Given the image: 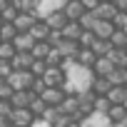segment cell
Here are the masks:
<instances>
[{"label": "cell", "instance_id": "obj_1", "mask_svg": "<svg viewBox=\"0 0 127 127\" xmlns=\"http://www.w3.org/2000/svg\"><path fill=\"white\" fill-rule=\"evenodd\" d=\"M62 72H65V82H62L65 95H82L92 90V80H95L92 67L80 65L77 60H62Z\"/></svg>", "mask_w": 127, "mask_h": 127}, {"label": "cell", "instance_id": "obj_2", "mask_svg": "<svg viewBox=\"0 0 127 127\" xmlns=\"http://www.w3.org/2000/svg\"><path fill=\"white\" fill-rule=\"evenodd\" d=\"M5 82H8L13 90H30L32 82H35V75H32L30 70H13Z\"/></svg>", "mask_w": 127, "mask_h": 127}, {"label": "cell", "instance_id": "obj_3", "mask_svg": "<svg viewBox=\"0 0 127 127\" xmlns=\"http://www.w3.org/2000/svg\"><path fill=\"white\" fill-rule=\"evenodd\" d=\"M8 120L13 122V127H30L35 122V115L30 112V107H13Z\"/></svg>", "mask_w": 127, "mask_h": 127}, {"label": "cell", "instance_id": "obj_4", "mask_svg": "<svg viewBox=\"0 0 127 127\" xmlns=\"http://www.w3.org/2000/svg\"><path fill=\"white\" fill-rule=\"evenodd\" d=\"M80 127H115V122L102 112H90L85 120H80Z\"/></svg>", "mask_w": 127, "mask_h": 127}, {"label": "cell", "instance_id": "obj_5", "mask_svg": "<svg viewBox=\"0 0 127 127\" xmlns=\"http://www.w3.org/2000/svg\"><path fill=\"white\" fill-rule=\"evenodd\" d=\"M42 80H45V85H47V87H60V82H65V72H62V67H60V65H47V70H45Z\"/></svg>", "mask_w": 127, "mask_h": 127}, {"label": "cell", "instance_id": "obj_6", "mask_svg": "<svg viewBox=\"0 0 127 127\" xmlns=\"http://www.w3.org/2000/svg\"><path fill=\"white\" fill-rule=\"evenodd\" d=\"M40 97H42V102L47 107H57L62 100H65V90H62V87H45V92Z\"/></svg>", "mask_w": 127, "mask_h": 127}, {"label": "cell", "instance_id": "obj_7", "mask_svg": "<svg viewBox=\"0 0 127 127\" xmlns=\"http://www.w3.org/2000/svg\"><path fill=\"white\" fill-rule=\"evenodd\" d=\"M115 30H117V28H115V23H112V20H97V23L92 25V32H95V37H97V40H110Z\"/></svg>", "mask_w": 127, "mask_h": 127}, {"label": "cell", "instance_id": "obj_8", "mask_svg": "<svg viewBox=\"0 0 127 127\" xmlns=\"http://www.w3.org/2000/svg\"><path fill=\"white\" fill-rule=\"evenodd\" d=\"M62 13H65L67 20H80L87 10H85V5H82V0H67L65 8H62Z\"/></svg>", "mask_w": 127, "mask_h": 127}, {"label": "cell", "instance_id": "obj_9", "mask_svg": "<svg viewBox=\"0 0 127 127\" xmlns=\"http://www.w3.org/2000/svg\"><path fill=\"white\" fill-rule=\"evenodd\" d=\"M35 23H37V18H35L32 13H18L15 20H13V25H15L18 32H30V28H32Z\"/></svg>", "mask_w": 127, "mask_h": 127}, {"label": "cell", "instance_id": "obj_10", "mask_svg": "<svg viewBox=\"0 0 127 127\" xmlns=\"http://www.w3.org/2000/svg\"><path fill=\"white\" fill-rule=\"evenodd\" d=\"M32 92L30 90H13V95H10V105L13 107H30V102H32Z\"/></svg>", "mask_w": 127, "mask_h": 127}, {"label": "cell", "instance_id": "obj_11", "mask_svg": "<svg viewBox=\"0 0 127 127\" xmlns=\"http://www.w3.org/2000/svg\"><path fill=\"white\" fill-rule=\"evenodd\" d=\"M92 67H95V70H92V72H95V77H107V75L115 70V62H112L110 57H97Z\"/></svg>", "mask_w": 127, "mask_h": 127}, {"label": "cell", "instance_id": "obj_12", "mask_svg": "<svg viewBox=\"0 0 127 127\" xmlns=\"http://www.w3.org/2000/svg\"><path fill=\"white\" fill-rule=\"evenodd\" d=\"M67 23H70V20L65 18V13H62V10H57V13H50V15L45 18V25H47L50 30H57V32H60L62 28H65Z\"/></svg>", "mask_w": 127, "mask_h": 127}, {"label": "cell", "instance_id": "obj_13", "mask_svg": "<svg viewBox=\"0 0 127 127\" xmlns=\"http://www.w3.org/2000/svg\"><path fill=\"white\" fill-rule=\"evenodd\" d=\"M13 45H15V50H18V52H30V50H32V45H35V40H32V35H30V32H18V35H15V40H13Z\"/></svg>", "mask_w": 127, "mask_h": 127}, {"label": "cell", "instance_id": "obj_14", "mask_svg": "<svg viewBox=\"0 0 127 127\" xmlns=\"http://www.w3.org/2000/svg\"><path fill=\"white\" fill-rule=\"evenodd\" d=\"M82 32H85V30L80 28V23H77V20H70V23H67L65 28L60 30V35L65 37V40H75V42L80 40V35H82Z\"/></svg>", "mask_w": 127, "mask_h": 127}, {"label": "cell", "instance_id": "obj_15", "mask_svg": "<svg viewBox=\"0 0 127 127\" xmlns=\"http://www.w3.org/2000/svg\"><path fill=\"white\" fill-rule=\"evenodd\" d=\"M92 13L97 15V20H112V18L120 13V10L115 8V3H100V5H97Z\"/></svg>", "mask_w": 127, "mask_h": 127}, {"label": "cell", "instance_id": "obj_16", "mask_svg": "<svg viewBox=\"0 0 127 127\" xmlns=\"http://www.w3.org/2000/svg\"><path fill=\"white\" fill-rule=\"evenodd\" d=\"M10 62H13V70H30V65L35 62V57L30 52H15V57Z\"/></svg>", "mask_w": 127, "mask_h": 127}, {"label": "cell", "instance_id": "obj_17", "mask_svg": "<svg viewBox=\"0 0 127 127\" xmlns=\"http://www.w3.org/2000/svg\"><path fill=\"white\" fill-rule=\"evenodd\" d=\"M50 32H52V30L45 25V20H37V23L30 28V35H32V40H35V42H42V40H47V37H50Z\"/></svg>", "mask_w": 127, "mask_h": 127}, {"label": "cell", "instance_id": "obj_18", "mask_svg": "<svg viewBox=\"0 0 127 127\" xmlns=\"http://www.w3.org/2000/svg\"><path fill=\"white\" fill-rule=\"evenodd\" d=\"M107 100L112 105H125V100H127V85H112V90L107 92Z\"/></svg>", "mask_w": 127, "mask_h": 127}, {"label": "cell", "instance_id": "obj_19", "mask_svg": "<svg viewBox=\"0 0 127 127\" xmlns=\"http://www.w3.org/2000/svg\"><path fill=\"white\" fill-rule=\"evenodd\" d=\"M107 57L115 62V67H127V50L125 47H112Z\"/></svg>", "mask_w": 127, "mask_h": 127}, {"label": "cell", "instance_id": "obj_20", "mask_svg": "<svg viewBox=\"0 0 127 127\" xmlns=\"http://www.w3.org/2000/svg\"><path fill=\"white\" fill-rule=\"evenodd\" d=\"M50 50H52V45H50L47 40H42V42H35V45H32L30 55H32L35 60H45V57L50 55Z\"/></svg>", "mask_w": 127, "mask_h": 127}, {"label": "cell", "instance_id": "obj_21", "mask_svg": "<svg viewBox=\"0 0 127 127\" xmlns=\"http://www.w3.org/2000/svg\"><path fill=\"white\" fill-rule=\"evenodd\" d=\"M110 90H112V82H110L107 77H95V80H92V92H95V95L102 97V95H107Z\"/></svg>", "mask_w": 127, "mask_h": 127}, {"label": "cell", "instance_id": "obj_22", "mask_svg": "<svg viewBox=\"0 0 127 127\" xmlns=\"http://www.w3.org/2000/svg\"><path fill=\"white\" fill-rule=\"evenodd\" d=\"M80 65H87V67H92L95 65V60H97V55L90 50V47H80V52H77V57H75Z\"/></svg>", "mask_w": 127, "mask_h": 127}, {"label": "cell", "instance_id": "obj_23", "mask_svg": "<svg viewBox=\"0 0 127 127\" xmlns=\"http://www.w3.org/2000/svg\"><path fill=\"white\" fill-rule=\"evenodd\" d=\"M90 50H92L97 57H107V55H110V50H112V42H110V40H95Z\"/></svg>", "mask_w": 127, "mask_h": 127}, {"label": "cell", "instance_id": "obj_24", "mask_svg": "<svg viewBox=\"0 0 127 127\" xmlns=\"http://www.w3.org/2000/svg\"><path fill=\"white\" fill-rule=\"evenodd\" d=\"M15 35H18V30H15L13 23H3L0 25V42H13Z\"/></svg>", "mask_w": 127, "mask_h": 127}, {"label": "cell", "instance_id": "obj_25", "mask_svg": "<svg viewBox=\"0 0 127 127\" xmlns=\"http://www.w3.org/2000/svg\"><path fill=\"white\" fill-rule=\"evenodd\" d=\"M107 80H110L112 85H127V67H115V70L107 75Z\"/></svg>", "mask_w": 127, "mask_h": 127}, {"label": "cell", "instance_id": "obj_26", "mask_svg": "<svg viewBox=\"0 0 127 127\" xmlns=\"http://www.w3.org/2000/svg\"><path fill=\"white\" fill-rule=\"evenodd\" d=\"M110 107H112V102L107 100V95H102V97L97 95V97H95V102H92V112H102V115H107V110H110Z\"/></svg>", "mask_w": 127, "mask_h": 127}, {"label": "cell", "instance_id": "obj_27", "mask_svg": "<svg viewBox=\"0 0 127 127\" xmlns=\"http://www.w3.org/2000/svg\"><path fill=\"white\" fill-rule=\"evenodd\" d=\"M107 117H110L112 122H120V120H125V117H127V110H125V105H112V107L107 110Z\"/></svg>", "mask_w": 127, "mask_h": 127}, {"label": "cell", "instance_id": "obj_28", "mask_svg": "<svg viewBox=\"0 0 127 127\" xmlns=\"http://www.w3.org/2000/svg\"><path fill=\"white\" fill-rule=\"evenodd\" d=\"M15 45L13 42H0V60H13L15 57Z\"/></svg>", "mask_w": 127, "mask_h": 127}, {"label": "cell", "instance_id": "obj_29", "mask_svg": "<svg viewBox=\"0 0 127 127\" xmlns=\"http://www.w3.org/2000/svg\"><path fill=\"white\" fill-rule=\"evenodd\" d=\"M110 42H112V47H125L127 45V32L125 30H115L112 37H110Z\"/></svg>", "mask_w": 127, "mask_h": 127}, {"label": "cell", "instance_id": "obj_30", "mask_svg": "<svg viewBox=\"0 0 127 127\" xmlns=\"http://www.w3.org/2000/svg\"><path fill=\"white\" fill-rule=\"evenodd\" d=\"M77 23H80V28H82V30H92V25L97 23V15H95V13H85Z\"/></svg>", "mask_w": 127, "mask_h": 127}, {"label": "cell", "instance_id": "obj_31", "mask_svg": "<svg viewBox=\"0 0 127 127\" xmlns=\"http://www.w3.org/2000/svg\"><path fill=\"white\" fill-rule=\"evenodd\" d=\"M45 107H47V105L42 102V97H37V95H35V97H32V102H30V112L37 117V115H42V112H45Z\"/></svg>", "mask_w": 127, "mask_h": 127}, {"label": "cell", "instance_id": "obj_32", "mask_svg": "<svg viewBox=\"0 0 127 127\" xmlns=\"http://www.w3.org/2000/svg\"><path fill=\"white\" fill-rule=\"evenodd\" d=\"M45 70H47V62H45V60H35L32 65H30V72H32L35 77H42Z\"/></svg>", "mask_w": 127, "mask_h": 127}, {"label": "cell", "instance_id": "obj_33", "mask_svg": "<svg viewBox=\"0 0 127 127\" xmlns=\"http://www.w3.org/2000/svg\"><path fill=\"white\" fill-rule=\"evenodd\" d=\"M13 72V62L10 60H0V80H8Z\"/></svg>", "mask_w": 127, "mask_h": 127}, {"label": "cell", "instance_id": "obj_34", "mask_svg": "<svg viewBox=\"0 0 127 127\" xmlns=\"http://www.w3.org/2000/svg\"><path fill=\"white\" fill-rule=\"evenodd\" d=\"M10 95H13V87L5 80H0V100H10Z\"/></svg>", "mask_w": 127, "mask_h": 127}, {"label": "cell", "instance_id": "obj_35", "mask_svg": "<svg viewBox=\"0 0 127 127\" xmlns=\"http://www.w3.org/2000/svg\"><path fill=\"white\" fill-rule=\"evenodd\" d=\"M10 112H13L10 100H0V117H10Z\"/></svg>", "mask_w": 127, "mask_h": 127}, {"label": "cell", "instance_id": "obj_36", "mask_svg": "<svg viewBox=\"0 0 127 127\" xmlns=\"http://www.w3.org/2000/svg\"><path fill=\"white\" fill-rule=\"evenodd\" d=\"M82 5H85V10H87V13H92V10L100 5V0H82Z\"/></svg>", "mask_w": 127, "mask_h": 127}, {"label": "cell", "instance_id": "obj_37", "mask_svg": "<svg viewBox=\"0 0 127 127\" xmlns=\"http://www.w3.org/2000/svg\"><path fill=\"white\" fill-rule=\"evenodd\" d=\"M112 3H115V8H117V10H122V13L127 10V0H112Z\"/></svg>", "mask_w": 127, "mask_h": 127}, {"label": "cell", "instance_id": "obj_38", "mask_svg": "<svg viewBox=\"0 0 127 127\" xmlns=\"http://www.w3.org/2000/svg\"><path fill=\"white\" fill-rule=\"evenodd\" d=\"M0 127H13V122L8 117H0Z\"/></svg>", "mask_w": 127, "mask_h": 127}, {"label": "cell", "instance_id": "obj_39", "mask_svg": "<svg viewBox=\"0 0 127 127\" xmlns=\"http://www.w3.org/2000/svg\"><path fill=\"white\" fill-rule=\"evenodd\" d=\"M67 127H80V125H77V122H70V125H67Z\"/></svg>", "mask_w": 127, "mask_h": 127}, {"label": "cell", "instance_id": "obj_40", "mask_svg": "<svg viewBox=\"0 0 127 127\" xmlns=\"http://www.w3.org/2000/svg\"><path fill=\"white\" fill-rule=\"evenodd\" d=\"M100 3H112V0H100Z\"/></svg>", "mask_w": 127, "mask_h": 127}, {"label": "cell", "instance_id": "obj_41", "mask_svg": "<svg viewBox=\"0 0 127 127\" xmlns=\"http://www.w3.org/2000/svg\"><path fill=\"white\" fill-rule=\"evenodd\" d=\"M125 110H127V100H125Z\"/></svg>", "mask_w": 127, "mask_h": 127}, {"label": "cell", "instance_id": "obj_42", "mask_svg": "<svg viewBox=\"0 0 127 127\" xmlns=\"http://www.w3.org/2000/svg\"><path fill=\"white\" fill-rule=\"evenodd\" d=\"M0 25H3V20H0Z\"/></svg>", "mask_w": 127, "mask_h": 127}, {"label": "cell", "instance_id": "obj_43", "mask_svg": "<svg viewBox=\"0 0 127 127\" xmlns=\"http://www.w3.org/2000/svg\"><path fill=\"white\" fill-rule=\"evenodd\" d=\"M125 50H127V45H125Z\"/></svg>", "mask_w": 127, "mask_h": 127}, {"label": "cell", "instance_id": "obj_44", "mask_svg": "<svg viewBox=\"0 0 127 127\" xmlns=\"http://www.w3.org/2000/svg\"><path fill=\"white\" fill-rule=\"evenodd\" d=\"M125 13H127V10H125Z\"/></svg>", "mask_w": 127, "mask_h": 127}]
</instances>
